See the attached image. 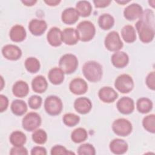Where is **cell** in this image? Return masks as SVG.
I'll list each match as a JSON object with an SVG mask.
<instances>
[{"label": "cell", "instance_id": "cell-28", "mask_svg": "<svg viewBox=\"0 0 155 155\" xmlns=\"http://www.w3.org/2000/svg\"><path fill=\"white\" fill-rule=\"evenodd\" d=\"M11 110L16 116H22L26 113L27 106L26 103L22 100H14L11 104Z\"/></svg>", "mask_w": 155, "mask_h": 155}, {"label": "cell", "instance_id": "cell-24", "mask_svg": "<svg viewBox=\"0 0 155 155\" xmlns=\"http://www.w3.org/2000/svg\"><path fill=\"white\" fill-rule=\"evenodd\" d=\"M29 91L28 84L23 81H18L16 82L12 88L13 94L18 97H25Z\"/></svg>", "mask_w": 155, "mask_h": 155}, {"label": "cell", "instance_id": "cell-46", "mask_svg": "<svg viewBox=\"0 0 155 155\" xmlns=\"http://www.w3.org/2000/svg\"><path fill=\"white\" fill-rule=\"evenodd\" d=\"M36 0H24L22 1V2L26 6H32L36 3Z\"/></svg>", "mask_w": 155, "mask_h": 155}, {"label": "cell", "instance_id": "cell-45", "mask_svg": "<svg viewBox=\"0 0 155 155\" xmlns=\"http://www.w3.org/2000/svg\"><path fill=\"white\" fill-rule=\"evenodd\" d=\"M44 2L48 5L56 6L61 2V1L60 0H47V1H44Z\"/></svg>", "mask_w": 155, "mask_h": 155}, {"label": "cell", "instance_id": "cell-5", "mask_svg": "<svg viewBox=\"0 0 155 155\" xmlns=\"http://www.w3.org/2000/svg\"><path fill=\"white\" fill-rule=\"evenodd\" d=\"M63 108L61 99L56 96H48L44 102V108L45 111L51 116L59 114Z\"/></svg>", "mask_w": 155, "mask_h": 155}, {"label": "cell", "instance_id": "cell-12", "mask_svg": "<svg viewBox=\"0 0 155 155\" xmlns=\"http://www.w3.org/2000/svg\"><path fill=\"white\" fill-rule=\"evenodd\" d=\"M116 107L120 113L129 114L134 110V102L131 98L124 96L117 101Z\"/></svg>", "mask_w": 155, "mask_h": 155}, {"label": "cell", "instance_id": "cell-42", "mask_svg": "<svg viewBox=\"0 0 155 155\" xmlns=\"http://www.w3.org/2000/svg\"><path fill=\"white\" fill-rule=\"evenodd\" d=\"M8 105V100L7 97L3 95H0V112H3L7 110Z\"/></svg>", "mask_w": 155, "mask_h": 155}, {"label": "cell", "instance_id": "cell-14", "mask_svg": "<svg viewBox=\"0 0 155 155\" xmlns=\"http://www.w3.org/2000/svg\"><path fill=\"white\" fill-rule=\"evenodd\" d=\"M47 28V23L44 20L33 19L30 21L28 24V28L31 33L35 36H41Z\"/></svg>", "mask_w": 155, "mask_h": 155}, {"label": "cell", "instance_id": "cell-6", "mask_svg": "<svg viewBox=\"0 0 155 155\" xmlns=\"http://www.w3.org/2000/svg\"><path fill=\"white\" fill-rule=\"evenodd\" d=\"M41 124V116L36 112L27 113L22 119V125L24 130L27 131L36 130Z\"/></svg>", "mask_w": 155, "mask_h": 155}, {"label": "cell", "instance_id": "cell-22", "mask_svg": "<svg viewBox=\"0 0 155 155\" xmlns=\"http://www.w3.org/2000/svg\"><path fill=\"white\" fill-rule=\"evenodd\" d=\"M11 40L15 42L23 41L26 38V31L21 25H15L12 27L9 33Z\"/></svg>", "mask_w": 155, "mask_h": 155}, {"label": "cell", "instance_id": "cell-4", "mask_svg": "<svg viewBox=\"0 0 155 155\" xmlns=\"http://www.w3.org/2000/svg\"><path fill=\"white\" fill-rule=\"evenodd\" d=\"M59 68L65 74H71L76 71L78 66V60L73 54H65L59 59Z\"/></svg>", "mask_w": 155, "mask_h": 155}, {"label": "cell", "instance_id": "cell-39", "mask_svg": "<svg viewBox=\"0 0 155 155\" xmlns=\"http://www.w3.org/2000/svg\"><path fill=\"white\" fill-rule=\"evenodd\" d=\"M74 154L73 152L68 151L65 147L57 145L52 147L51 149V155H59V154Z\"/></svg>", "mask_w": 155, "mask_h": 155}, {"label": "cell", "instance_id": "cell-19", "mask_svg": "<svg viewBox=\"0 0 155 155\" xmlns=\"http://www.w3.org/2000/svg\"><path fill=\"white\" fill-rule=\"evenodd\" d=\"M79 15L76 8L69 7L65 9L61 15L62 21L67 25H71L76 23L79 19Z\"/></svg>", "mask_w": 155, "mask_h": 155}, {"label": "cell", "instance_id": "cell-7", "mask_svg": "<svg viewBox=\"0 0 155 155\" xmlns=\"http://www.w3.org/2000/svg\"><path fill=\"white\" fill-rule=\"evenodd\" d=\"M132 125L131 122L124 118L115 120L112 124L113 132L120 136H127L132 131Z\"/></svg>", "mask_w": 155, "mask_h": 155}, {"label": "cell", "instance_id": "cell-37", "mask_svg": "<svg viewBox=\"0 0 155 155\" xmlns=\"http://www.w3.org/2000/svg\"><path fill=\"white\" fill-rule=\"evenodd\" d=\"M78 154L79 155H94L96 151L94 147L90 143H84L78 148Z\"/></svg>", "mask_w": 155, "mask_h": 155}, {"label": "cell", "instance_id": "cell-16", "mask_svg": "<svg viewBox=\"0 0 155 155\" xmlns=\"http://www.w3.org/2000/svg\"><path fill=\"white\" fill-rule=\"evenodd\" d=\"M62 40L67 45L76 44L79 40L76 29L74 28H66L62 31Z\"/></svg>", "mask_w": 155, "mask_h": 155}, {"label": "cell", "instance_id": "cell-40", "mask_svg": "<svg viewBox=\"0 0 155 155\" xmlns=\"http://www.w3.org/2000/svg\"><path fill=\"white\" fill-rule=\"evenodd\" d=\"M10 154L11 155H27L28 154V151L23 146L15 147L14 146L11 148L10 151Z\"/></svg>", "mask_w": 155, "mask_h": 155}, {"label": "cell", "instance_id": "cell-11", "mask_svg": "<svg viewBox=\"0 0 155 155\" xmlns=\"http://www.w3.org/2000/svg\"><path fill=\"white\" fill-rule=\"evenodd\" d=\"M2 53L5 58L11 61H16L22 56L21 50L18 46L13 44L4 46L2 49Z\"/></svg>", "mask_w": 155, "mask_h": 155}, {"label": "cell", "instance_id": "cell-26", "mask_svg": "<svg viewBox=\"0 0 155 155\" xmlns=\"http://www.w3.org/2000/svg\"><path fill=\"white\" fill-rule=\"evenodd\" d=\"M122 39L127 43H132L136 39V31L134 27L130 25H125L121 30Z\"/></svg>", "mask_w": 155, "mask_h": 155}, {"label": "cell", "instance_id": "cell-3", "mask_svg": "<svg viewBox=\"0 0 155 155\" xmlns=\"http://www.w3.org/2000/svg\"><path fill=\"white\" fill-rule=\"evenodd\" d=\"M79 40L88 42L91 40L95 35L96 28L94 24L89 21H83L78 24L76 27Z\"/></svg>", "mask_w": 155, "mask_h": 155}, {"label": "cell", "instance_id": "cell-18", "mask_svg": "<svg viewBox=\"0 0 155 155\" xmlns=\"http://www.w3.org/2000/svg\"><path fill=\"white\" fill-rule=\"evenodd\" d=\"M48 42L53 47H58L61 45L62 31L58 27H54L50 29L47 35Z\"/></svg>", "mask_w": 155, "mask_h": 155}, {"label": "cell", "instance_id": "cell-35", "mask_svg": "<svg viewBox=\"0 0 155 155\" xmlns=\"http://www.w3.org/2000/svg\"><path fill=\"white\" fill-rule=\"evenodd\" d=\"M32 139L36 143L44 144L47 139V133L42 129L36 130L32 134Z\"/></svg>", "mask_w": 155, "mask_h": 155}, {"label": "cell", "instance_id": "cell-8", "mask_svg": "<svg viewBox=\"0 0 155 155\" xmlns=\"http://www.w3.org/2000/svg\"><path fill=\"white\" fill-rule=\"evenodd\" d=\"M115 88L122 93L130 92L134 87V82L132 78L127 74L119 75L115 80Z\"/></svg>", "mask_w": 155, "mask_h": 155}, {"label": "cell", "instance_id": "cell-30", "mask_svg": "<svg viewBox=\"0 0 155 155\" xmlns=\"http://www.w3.org/2000/svg\"><path fill=\"white\" fill-rule=\"evenodd\" d=\"M76 9L79 16L82 17H87L91 13L92 7L91 4L87 1H80L76 3Z\"/></svg>", "mask_w": 155, "mask_h": 155}, {"label": "cell", "instance_id": "cell-36", "mask_svg": "<svg viewBox=\"0 0 155 155\" xmlns=\"http://www.w3.org/2000/svg\"><path fill=\"white\" fill-rule=\"evenodd\" d=\"M63 122L68 127H74L80 121V117L74 113L65 114L62 117Z\"/></svg>", "mask_w": 155, "mask_h": 155}, {"label": "cell", "instance_id": "cell-44", "mask_svg": "<svg viewBox=\"0 0 155 155\" xmlns=\"http://www.w3.org/2000/svg\"><path fill=\"white\" fill-rule=\"evenodd\" d=\"M110 0H95L93 1L95 7L96 8H104L106 7L111 3Z\"/></svg>", "mask_w": 155, "mask_h": 155}, {"label": "cell", "instance_id": "cell-49", "mask_svg": "<svg viewBox=\"0 0 155 155\" xmlns=\"http://www.w3.org/2000/svg\"><path fill=\"white\" fill-rule=\"evenodd\" d=\"M1 82H2V85L1 86V90L3 88V85H2V84H3V79H2V77L1 76Z\"/></svg>", "mask_w": 155, "mask_h": 155}, {"label": "cell", "instance_id": "cell-27", "mask_svg": "<svg viewBox=\"0 0 155 155\" xmlns=\"http://www.w3.org/2000/svg\"><path fill=\"white\" fill-rule=\"evenodd\" d=\"M114 24V18L110 14L104 13L101 15L98 19V24L101 28L107 30L113 27Z\"/></svg>", "mask_w": 155, "mask_h": 155}, {"label": "cell", "instance_id": "cell-29", "mask_svg": "<svg viewBox=\"0 0 155 155\" xmlns=\"http://www.w3.org/2000/svg\"><path fill=\"white\" fill-rule=\"evenodd\" d=\"M136 108L139 112L143 114L147 113L151 110L153 102L147 97H140L137 101Z\"/></svg>", "mask_w": 155, "mask_h": 155}, {"label": "cell", "instance_id": "cell-38", "mask_svg": "<svg viewBox=\"0 0 155 155\" xmlns=\"http://www.w3.org/2000/svg\"><path fill=\"white\" fill-rule=\"evenodd\" d=\"M42 98L38 95H33L28 99V104L29 107L31 109L36 110L41 106L42 104Z\"/></svg>", "mask_w": 155, "mask_h": 155}, {"label": "cell", "instance_id": "cell-21", "mask_svg": "<svg viewBox=\"0 0 155 155\" xmlns=\"http://www.w3.org/2000/svg\"><path fill=\"white\" fill-rule=\"evenodd\" d=\"M110 151L115 154H122L128 150V143L123 139H114L111 140L109 145Z\"/></svg>", "mask_w": 155, "mask_h": 155}, {"label": "cell", "instance_id": "cell-23", "mask_svg": "<svg viewBox=\"0 0 155 155\" xmlns=\"http://www.w3.org/2000/svg\"><path fill=\"white\" fill-rule=\"evenodd\" d=\"M48 83L46 79L41 75H39L33 78L31 82L33 90L38 93L45 92L47 88Z\"/></svg>", "mask_w": 155, "mask_h": 155}, {"label": "cell", "instance_id": "cell-48", "mask_svg": "<svg viewBox=\"0 0 155 155\" xmlns=\"http://www.w3.org/2000/svg\"><path fill=\"white\" fill-rule=\"evenodd\" d=\"M148 2L150 3V4L151 3H152V7H153V8L154 7V2H155V1H154V0H153V1H149Z\"/></svg>", "mask_w": 155, "mask_h": 155}, {"label": "cell", "instance_id": "cell-32", "mask_svg": "<svg viewBox=\"0 0 155 155\" xmlns=\"http://www.w3.org/2000/svg\"><path fill=\"white\" fill-rule=\"evenodd\" d=\"M88 137L87 132L83 128H78L74 130L71 134V139L75 143H81L85 141Z\"/></svg>", "mask_w": 155, "mask_h": 155}, {"label": "cell", "instance_id": "cell-17", "mask_svg": "<svg viewBox=\"0 0 155 155\" xmlns=\"http://www.w3.org/2000/svg\"><path fill=\"white\" fill-rule=\"evenodd\" d=\"M74 107L78 113L85 114L91 110L92 104L91 101L87 97H81L75 100L74 102Z\"/></svg>", "mask_w": 155, "mask_h": 155}, {"label": "cell", "instance_id": "cell-13", "mask_svg": "<svg viewBox=\"0 0 155 155\" xmlns=\"http://www.w3.org/2000/svg\"><path fill=\"white\" fill-rule=\"evenodd\" d=\"M69 88L72 93L76 95H81L87 91L88 85L83 79L77 78L70 82Z\"/></svg>", "mask_w": 155, "mask_h": 155}, {"label": "cell", "instance_id": "cell-34", "mask_svg": "<svg viewBox=\"0 0 155 155\" xmlns=\"http://www.w3.org/2000/svg\"><path fill=\"white\" fill-rule=\"evenodd\" d=\"M143 128L148 132L155 133V115L151 114L145 116L142 120Z\"/></svg>", "mask_w": 155, "mask_h": 155}, {"label": "cell", "instance_id": "cell-43", "mask_svg": "<svg viewBox=\"0 0 155 155\" xmlns=\"http://www.w3.org/2000/svg\"><path fill=\"white\" fill-rule=\"evenodd\" d=\"M31 154L32 155H45L47 154V150L43 147L36 146L33 147L31 150Z\"/></svg>", "mask_w": 155, "mask_h": 155}, {"label": "cell", "instance_id": "cell-41", "mask_svg": "<svg viewBox=\"0 0 155 155\" xmlns=\"http://www.w3.org/2000/svg\"><path fill=\"white\" fill-rule=\"evenodd\" d=\"M146 84L147 87L152 90L155 89V73L154 71L150 72L147 76L146 78Z\"/></svg>", "mask_w": 155, "mask_h": 155}, {"label": "cell", "instance_id": "cell-1", "mask_svg": "<svg viewBox=\"0 0 155 155\" xmlns=\"http://www.w3.org/2000/svg\"><path fill=\"white\" fill-rule=\"evenodd\" d=\"M136 29L140 40L143 43H149L154 37V14L153 10L146 9L136 23Z\"/></svg>", "mask_w": 155, "mask_h": 155}, {"label": "cell", "instance_id": "cell-9", "mask_svg": "<svg viewBox=\"0 0 155 155\" xmlns=\"http://www.w3.org/2000/svg\"><path fill=\"white\" fill-rule=\"evenodd\" d=\"M107 50L111 51H117L123 47V42L117 31H112L108 33L104 41Z\"/></svg>", "mask_w": 155, "mask_h": 155}, {"label": "cell", "instance_id": "cell-20", "mask_svg": "<svg viewBox=\"0 0 155 155\" xmlns=\"http://www.w3.org/2000/svg\"><path fill=\"white\" fill-rule=\"evenodd\" d=\"M111 61V63L115 67L120 68L127 65L129 62V58L126 53L117 51L113 54Z\"/></svg>", "mask_w": 155, "mask_h": 155}, {"label": "cell", "instance_id": "cell-47", "mask_svg": "<svg viewBox=\"0 0 155 155\" xmlns=\"http://www.w3.org/2000/svg\"><path fill=\"white\" fill-rule=\"evenodd\" d=\"M129 2H130V1H124H124H120V0L116 1V2H117V3L119 4H121V5L125 4H127V3Z\"/></svg>", "mask_w": 155, "mask_h": 155}, {"label": "cell", "instance_id": "cell-15", "mask_svg": "<svg viewBox=\"0 0 155 155\" xmlns=\"http://www.w3.org/2000/svg\"><path fill=\"white\" fill-rule=\"evenodd\" d=\"M99 99L104 102L111 103L114 102L118 97L117 93L111 87H104L98 93Z\"/></svg>", "mask_w": 155, "mask_h": 155}, {"label": "cell", "instance_id": "cell-31", "mask_svg": "<svg viewBox=\"0 0 155 155\" xmlns=\"http://www.w3.org/2000/svg\"><path fill=\"white\" fill-rule=\"evenodd\" d=\"M9 139L10 143L13 146H23L26 142V136L22 131H15L10 134Z\"/></svg>", "mask_w": 155, "mask_h": 155}, {"label": "cell", "instance_id": "cell-2", "mask_svg": "<svg viewBox=\"0 0 155 155\" xmlns=\"http://www.w3.org/2000/svg\"><path fill=\"white\" fill-rule=\"evenodd\" d=\"M84 77L90 82H96L101 79L102 76V66L94 61L86 62L82 67Z\"/></svg>", "mask_w": 155, "mask_h": 155}, {"label": "cell", "instance_id": "cell-10", "mask_svg": "<svg viewBox=\"0 0 155 155\" xmlns=\"http://www.w3.org/2000/svg\"><path fill=\"white\" fill-rule=\"evenodd\" d=\"M143 13L142 7L136 3L128 5L124 11V16L128 21H134L140 17Z\"/></svg>", "mask_w": 155, "mask_h": 155}, {"label": "cell", "instance_id": "cell-25", "mask_svg": "<svg viewBox=\"0 0 155 155\" xmlns=\"http://www.w3.org/2000/svg\"><path fill=\"white\" fill-rule=\"evenodd\" d=\"M48 77L51 83L54 85H59L64 80V73L60 68L54 67L49 71Z\"/></svg>", "mask_w": 155, "mask_h": 155}, {"label": "cell", "instance_id": "cell-33", "mask_svg": "<svg viewBox=\"0 0 155 155\" xmlns=\"http://www.w3.org/2000/svg\"><path fill=\"white\" fill-rule=\"evenodd\" d=\"M24 64L26 70L31 73H35L40 69V62L36 58L30 57L27 58Z\"/></svg>", "mask_w": 155, "mask_h": 155}]
</instances>
